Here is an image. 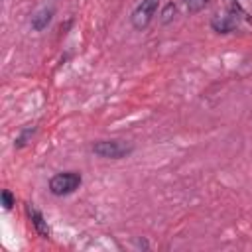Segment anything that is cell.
<instances>
[{
    "mask_svg": "<svg viewBox=\"0 0 252 252\" xmlns=\"http://www.w3.org/2000/svg\"><path fill=\"white\" fill-rule=\"evenodd\" d=\"M207 4H209V0H185V6H187V12H189V14L201 12Z\"/></svg>",
    "mask_w": 252,
    "mask_h": 252,
    "instance_id": "obj_8",
    "label": "cell"
},
{
    "mask_svg": "<svg viewBox=\"0 0 252 252\" xmlns=\"http://www.w3.org/2000/svg\"><path fill=\"white\" fill-rule=\"evenodd\" d=\"M28 215H30V219H32V222H33V226H35V230H37V234L41 236V238H49V226H47V222H45V219H43V215L30 203L28 205Z\"/></svg>",
    "mask_w": 252,
    "mask_h": 252,
    "instance_id": "obj_5",
    "label": "cell"
},
{
    "mask_svg": "<svg viewBox=\"0 0 252 252\" xmlns=\"http://www.w3.org/2000/svg\"><path fill=\"white\" fill-rule=\"evenodd\" d=\"M81 173L77 171H63V173H57L49 179V191L57 197H63V195H69L73 193L75 189H79L81 185Z\"/></svg>",
    "mask_w": 252,
    "mask_h": 252,
    "instance_id": "obj_1",
    "label": "cell"
},
{
    "mask_svg": "<svg viewBox=\"0 0 252 252\" xmlns=\"http://www.w3.org/2000/svg\"><path fill=\"white\" fill-rule=\"evenodd\" d=\"M33 132H35V126H26V128L20 132V136L16 138V142H14L16 148H24V146L28 144V140L33 136Z\"/></svg>",
    "mask_w": 252,
    "mask_h": 252,
    "instance_id": "obj_7",
    "label": "cell"
},
{
    "mask_svg": "<svg viewBox=\"0 0 252 252\" xmlns=\"http://www.w3.org/2000/svg\"><path fill=\"white\" fill-rule=\"evenodd\" d=\"M236 12H240V8H238V4H232L230 10H228L224 16H217V18L211 22L213 30L219 32V33L234 32V30L238 28V14H236Z\"/></svg>",
    "mask_w": 252,
    "mask_h": 252,
    "instance_id": "obj_4",
    "label": "cell"
},
{
    "mask_svg": "<svg viewBox=\"0 0 252 252\" xmlns=\"http://www.w3.org/2000/svg\"><path fill=\"white\" fill-rule=\"evenodd\" d=\"M171 12L175 14V6H173V4H167L165 10H163V14H161V22H163V24H167V22L171 20Z\"/></svg>",
    "mask_w": 252,
    "mask_h": 252,
    "instance_id": "obj_10",
    "label": "cell"
},
{
    "mask_svg": "<svg viewBox=\"0 0 252 252\" xmlns=\"http://www.w3.org/2000/svg\"><path fill=\"white\" fill-rule=\"evenodd\" d=\"M14 203H16L14 195H12L8 189H4V191H2V207H4L6 211H10V209L14 207Z\"/></svg>",
    "mask_w": 252,
    "mask_h": 252,
    "instance_id": "obj_9",
    "label": "cell"
},
{
    "mask_svg": "<svg viewBox=\"0 0 252 252\" xmlns=\"http://www.w3.org/2000/svg\"><path fill=\"white\" fill-rule=\"evenodd\" d=\"M51 18H53V8H41V10H37L33 16H32V28L35 30V32H41V30H45L47 26H49V22H51Z\"/></svg>",
    "mask_w": 252,
    "mask_h": 252,
    "instance_id": "obj_6",
    "label": "cell"
},
{
    "mask_svg": "<svg viewBox=\"0 0 252 252\" xmlns=\"http://www.w3.org/2000/svg\"><path fill=\"white\" fill-rule=\"evenodd\" d=\"M134 146L132 144H124L120 140H100L93 146V154L100 156V158H108V159H120L128 154H132Z\"/></svg>",
    "mask_w": 252,
    "mask_h": 252,
    "instance_id": "obj_2",
    "label": "cell"
},
{
    "mask_svg": "<svg viewBox=\"0 0 252 252\" xmlns=\"http://www.w3.org/2000/svg\"><path fill=\"white\" fill-rule=\"evenodd\" d=\"M158 6H159V0H142V2L134 8V12H132V26H134L136 30L148 28L150 22H152V18L156 16Z\"/></svg>",
    "mask_w": 252,
    "mask_h": 252,
    "instance_id": "obj_3",
    "label": "cell"
}]
</instances>
